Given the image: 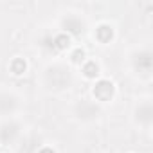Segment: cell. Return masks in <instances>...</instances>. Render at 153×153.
<instances>
[{
    "label": "cell",
    "mask_w": 153,
    "mask_h": 153,
    "mask_svg": "<svg viewBox=\"0 0 153 153\" xmlns=\"http://www.w3.org/2000/svg\"><path fill=\"white\" fill-rule=\"evenodd\" d=\"M81 74L85 79H90V81H96L97 78H101V65L92 59V58H87L85 63L81 65Z\"/></svg>",
    "instance_id": "cell-4"
},
{
    "label": "cell",
    "mask_w": 153,
    "mask_h": 153,
    "mask_svg": "<svg viewBox=\"0 0 153 153\" xmlns=\"http://www.w3.org/2000/svg\"><path fill=\"white\" fill-rule=\"evenodd\" d=\"M83 24L79 22V18L78 16H68L67 20H63V33H67V34H81L83 33Z\"/></svg>",
    "instance_id": "cell-7"
},
{
    "label": "cell",
    "mask_w": 153,
    "mask_h": 153,
    "mask_svg": "<svg viewBox=\"0 0 153 153\" xmlns=\"http://www.w3.org/2000/svg\"><path fill=\"white\" fill-rule=\"evenodd\" d=\"M68 59H70V63L72 65H83L85 63V59H87V51L83 49V47H72L70 49V52H68Z\"/></svg>",
    "instance_id": "cell-8"
},
{
    "label": "cell",
    "mask_w": 153,
    "mask_h": 153,
    "mask_svg": "<svg viewBox=\"0 0 153 153\" xmlns=\"http://www.w3.org/2000/svg\"><path fill=\"white\" fill-rule=\"evenodd\" d=\"M151 114H153V110H151V101L149 99L139 103V106L135 108V119L139 121V124H142L146 128H149V124H151Z\"/></svg>",
    "instance_id": "cell-3"
},
{
    "label": "cell",
    "mask_w": 153,
    "mask_h": 153,
    "mask_svg": "<svg viewBox=\"0 0 153 153\" xmlns=\"http://www.w3.org/2000/svg\"><path fill=\"white\" fill-rule=\"evenodd\" d=\"M117 94V87L108 78H97L92 85V97L97 103H110Z\"/></svg>",
    "instance_id": "cell-1"
},
{
    "label": "cell",
    "mask_w": 153,
    "mask_h": 153,
    "mask_svg": "<svg viewBox=\"0 0 153 153\" xmlns=\"http://www.w3.org/2000/svg\"><path fill=\"white\" fill-rule=\"evenodd\" d=\"M38 153H56V149H54V148H51V146H43V148H40V149H38Z\"/></svg>",
    "instance_id": "cell-9"
},
{
    "label": "cell",
    "mask_w": 153,
    "mask_h": 153,
    "mask_svg": "<svg viewBox=\"0 0 153 153\" xmlns=\"http://www.w3.org/2000/svg\"><path fill=\"white\" fill-rule=\"evenodd\" d=\"M51 43H52V49H56L59 52H65V51H70L72 49V36L61 31L56 36H52Z\"/></svg>",
    "instance_id": "cell-5"
},
{
    "label": "cell",
    "mask_w": 153,
    "mask_h": 153,
    "mask_svg": "<svg viewBox=\"0 0 153 153\" xmlns=\"http://www.w3.org/2000/svg\"><path fill=\"white\" fill-rule=\"evenodd\" d=\"M115 38V27L110 22H99L94 29V40L101 45H108L112 43Z\"/></svg>",
    "instance_id": "cell-2"
},
{
    "label": "cell",
    "mask_w": 153,
    "mask_h": 153,
    "mask_svg": "<svg viewBox=\"0 0 153 153\" xmlns=\"http://www.w3.org/2000/svg\"><path fill=\"white\" fill-rule=\"evenodd\" d=\"M27 68H29V63H27V59L22 58V56H15V58L9 61V72H11L13 76H24V74L27 72Z\"/></svg>",
    "instance_id": "cell-6"
}]
</instances>
